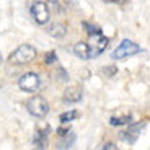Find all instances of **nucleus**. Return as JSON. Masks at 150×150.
I'll use <instances>...</instances> for the list:
<instances>
[{"label": "nucleus", "instance_id": "5701e85b", "mask_svg": "<svg viewBox=\"0 0 150 150\" xmlns=\"http://www.w3.org/2000/svg\"><path fill=\"white\" fill-rule=\"evenodd\" d=\"M0 65H2V56H0Z\"/></svg>", "mask_w": 150, "mask_h": 150}, {"label": "nucleus", "instance_id": "f3484780", "mask_svg": "<svg viewBox=\"0 0 150 150\" xmlns=\"http://www.w3.org/2000/svg\"><path fill=\"white\" fill-rule=\"evenodd\" d=\"M57 77H59V82H69V74L62 67L57 69Z\"/></svg>", "mask_w": 150, "mask_h": 150}, {"label": "nucleus", "instance_id": "423d86ee", "mask_svg": "<svg viewBox=\"0 0 150 150\" xmlns=\"http://www.w3.org/2000/svg\"><path fill=\"white\" fill-rule=\"evenodd\" d=\"M31 15H33V18L36 20V23H39V25L47 23L49 16H51L49 15V8L44 2H34V4L31 5Z\"/></svg>", "mask_w": 150, "mask_h": 150}, {"label": "nucleus", "instance_id": "f8f14e48", "mask_svg": "<svg viewBox=\"0 0 150 150\" xmlns=\"http://www.w3.org/2000/svg\"><path fill=\"white\" fill-rule=\"evenodd\" d=\"M64 137V140L62 142H59V145H57V149H70L72 144L75 142V134H72V132H69V139H67V134L62 135Z\"/></svg>", "mask_w": 150, "mask_h": 150}, {"label": "nucleus", "instance_id": "20e7f679", "mask_svg": "<svg viewBox=\"0 0 150 150\" xmlns=\"http://www.w3.org/2000/svg\"><path fill=\"white\" fill-rule=\"evenodd\" d=\"M90 38H91V42L88 44V49H90V59H91V57H96L105 52L109 44V39L106 36H103V33L93 34Z\"/></svg>", "mask_w": 150, "mask_h": 150}, {"label": "nucleus", "instance_id": "f03ea898", "mask_svg": "<svg viewBox=\"0 0 150 150\" xmlns=\"http://www.w3.org/2000/svg\"><path fill=\"white\" fill-rule=\"evenodd\" d=\"M26 108L30 111V114H33L34 117H44L49 112V105L42 96H33L28 100Z\"/></svg>", "mask_w": 150, "mask_h": 150}, {"label": "nucleus", "instance_id": "412c9836", "mask_svg": "<svg viewBox=\"0 0 150 150\" xmlns=\"http://www.w3.org/2000/svg\"><path fill=\"white\" fill-rule=\"evenodd\" d=\"M108 4H124L126 0H106Z\"/></svg>", "mask_w": 150, "mask_h": 150}, {"label": "nucleus", "instance_id": "9d476101", "mask_svg": "<svg viewBox=\"0 0 150 150\" xmlns=\"http://www.w3.org/2000/svg\"><path fill=\"white\" fill-rule=\"evenodd\" d=\"M74 52L75 56H79L80 59H90V49H88V44L86 42H77L74 46Z\"/></svg>", "mask_w": 150, "mask_h": 150}, {"label": "nucleus", "instance_id": "9b49d317", "mask_svg": "<svg viewBox=\"0 0 150 150\" xmlns=\"http://www.w3.org/2000/svg\"><path fill=\"white\" fill-rule=\"evenodd\" d=\"M79 116H80V112L77 111V109H70V111H67V112H62L59 119L62 124H67V122H72L74 119H77Z\"/></svg>", "mask_w": 150, "mask_h": 150}, {"label": "nucleus", "instance_id": "f257e3e1", "mask_svg": "<svg viewBox=\"0 0 150 150\" xmlns=\"http://www.w3.org/2000/svg\"><path fill=\"white\" fill-rule=\"evenodd\" d=\"M34 57H36V49H34L31 44H21L20 47H16L15 51L10 54L8 60H10V64L23 65V64L31 62Z\"/></svg>", "mask_w": 150, "mask_h": 150}, {"label": "nucleus", "instance_id": "4468645a", "mask_svg": "<svg viewBox=\"0 0 150 150\" xmlns=\"http://www.w3.org/2000/svg\"><path fill=\"white\" fill-rule=\"evenodd\" d=\"M144 127H147V121H142V122H137V124H132L131 129H129V132H132V134L139 135V132L142 131Z\"/></svg>", "mask_w": 150, "mask_h": 150}, {"label": "nucleus", "instance_id": "ddd939ff", "mask_svg": "<svg viewBox=\"0 0 150 150\" xmlns=\"http://www.w3.org/2000/svg\"><path fill=\"white\" fill-rule=\"evenodd\" d=\"M131 121H132V116L127 114V116H121V117H111L109 124L111 126H124V124H129Z\"/></svg>", "mask_w": 150, "mask_h": 150}, {"label": "nucleus", "instance_id": "4be33fe9", "mask_svg": "<svg viewBox=\"0 0 150 150\" xmlns=\"http://www.w3.org/2000/svg\"><path fill=\"white\" fill-rule=\"evenodd\" d=\"M114 72H116V69H109V70H106V69H105V74H108V75H112Z\"/></svg>", "mask_w": 150, "mask_h": 150}, {"label": "nucleus", "instance_id": "7ed1b4c3", "mask_svg": "<svg viewBox=\"0 0 150 150\" xmlns=\"http://www.w3.org/2000/svg\"><path fill=\"white\" fill-rule=\"evenodd\" d=\"M140 51V47L135 42H132L131 39H124L112 52V59L114 60H121V59H126V57H131L134 54H137Z\"/></svg>", "mask_w": 150, "mask_h": 150}, {"label": "nucleus", "instance_id": "2eb2a0df", "mask_svg": "<svg viewBox=\"0 0 150 150\" xmlns=\"http://www.w3.org/2000/svg\"><path fill=\"white\" fill-rule=\"evenodd\" d=\"M121 139H122V140H127L129 144H134L135 140H137V135L132 134V132H129V131H126V132H121Z\"/></svg>", "mask_w": 150, "mask_h": 150}, {"label": "nucleus", "instance_id": "0eeeda50", "mask_svg": "<svg viewBox=\"0 0 150 150\" xmlns=\"http://www.w3.org/2000/svg\"><path fill=\"white\" fill-rule=\"evenodd\" d=\"M82 100V90L77 86H70L64 91V101L65 103H79Z\"/></svg>", "mask_w": 150, "mask_h": 150}, {"label": "nucleus", "instance_id": "6ab92c4d", "mask_svg": "<svg viewBox=\"0 0 150 150\" xmlns=\"http://www.w3.org/2000/svg\"><path fill=\"white\" fill-rule=\"evenodd\" d=\"M69 132H70V129H69V127H59V129H57V134H59L60 137L65 135V134H69Z\"/></svg>", "mask_w": 150, "mask_h": 150}, {"label": "nucleus", "instance_id": "6e6552de", "mask_svg": "<svg viewBox=\"0 0 150 150\" xmlns=\"http://www.w3.org/2000/svg\"><path fill=\"white\" fill-rule=\"evenodd\" d=\"M47 135H49V127L44 129V131H39L36 135H34V147L36 149H46L47 147Z\"/></svg>", "mask_w": 150, "mask_h": 150}, {"label": "nucleus", "instance_id": "a211bd4d", "mask_svg": "<svg viewBox=\"0 0 150 150\" xmlns=\"http://www.w3.org/2000/svg\"><path fill=\"white\" fill-rule=\"evenodd\" d=\"M46 64H54L57 60V56H56V52H47V56H46Z\"/></svg>", "mask_w": 150, "mask_h": 150}, {"label": "nucleus", "instance_id": "39448f33", "mask_svg": "<svg viewBox=\"0 0 150 150\" xmlns=\"http://www.w3.org/2000/svg\"><path fill=\"white\" fill-rule=\"evenodd\" d=\"M41 85V80H39V75L34 74V72H28V74L21 75V79L18 80V86L23 91H28V93H33L39 88Z\"/></svg>", "mask_w": 150, "mask_h": 150}, {"label": "nucleus", "instance_id": "aec40b11", "mask_svg": "<svg viewBox=\"0 0 150 150\" xmlns=\"http://www.w3.org/2000/svg\"><path fill=\"white\" fill-rule=\"evenodd\" d=\"M101 149H108V150H117V147L116 145H114V144H111V142H108V144H105V145H103L101 147Z\"/></svg>", "mask_w": 150, "mask_h": 150}, {"label": "nucleus", "instance_id": "1a4fd4ad", "mask_svg": "<svg viewBox=\"0 0 150 150\" xmlns=\"http://www.w3.org/2000/svg\"><path fill=\"white\" fill-rule=\"evenodd\" d=\"M49 34L57 38V39H60V38H64L67 34V26H65L64 23H54V25L49 26Z\"/></svg>", "mask_w": 150, "mask_h": 150}, {"label": "nucleus", "instance_id": "dca6fc26", "mask_svg": "<svg viewBox=\"0 0 150 150\" xmlns=\"http://www.w3.org/2000/svg\"><path fill=\"white\" fill-rule=\"evenodd\" d=\"M83 26H85L86 33L90 34V36H93V34H98V33H101V28L95 26V25H88V23H83Z\"/></svg>", "mask_w": 150, "mask_h": 150}]
</instances>
